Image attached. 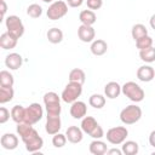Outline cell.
I'll use <instances>...</instances> for the list:
<instances>
[{
	"instance_id": "obj_40",
	"label": "cell",
	"mask_w": 155,
	"mask_h": 155,
	"mask_svg": "<svg viewBox=\"0 0 155 155\" xmlns=\"http://www.w3.org/2000/svg\"><path fill=\"white\" fill-rule=\"evenodd\" d=\"M149 144H150L153 148H155V130L151 131L150 134H149Z\"/></svg>"
},
{
	"instance_id": "obj_35",
	"label": "cell",
	"mask_w": 155,
	"mask_h": 155,
	"mask_svg": "<svg viewBox=\"0 0 155 155\" xmlns=\"http://www.w3.org/2000/svg\"><path fill=\"white\" fill-rule=\"evenodd\" d=\"M67 136L65 134H62V133H56V134H53V137H52V144H53V147L54 148H63L64 145H65V143H67Z\"/></svg>"
},
{
	"instance_id": "obj_21",
	"label": "cell",
	"mask_w": 155,
	"mask_h": 155,
	"mask_svg": "<svg viewBox=\"0 0 155 155\" xmlns=\"http://www.w3.org/2000/svg\"><path fill=\"white\" fill-rule=\"evenodd\" d=\"M17 41L18 39H16L15 36H12L10 33H2L0 36V46L4 50H12L17 46Z\"/></svg>"
},
{
	"instance_id": "obj_6",
	"label": "cell",
	"mask_w": 155,
	"mask_h": 155,
	"mask_svg": "<svg viewBox=\"0 0 155 155\" xmlns=\"http://www.w3.org/2000/svg\"><path fill=\"white\" fill-rule=\"evenodd\" d=\"M5 25H6L7 33H10L16 39H19V38L23 36V34H24V24H23L22 19L18 16L11 15V16L6 17Z\"/></svg>"
},
{
	"instance_id": "obj_8",
	"label": "cell",
	"mask_w": 155,
	"mask_h": 155,
	"mask_svg": "<svg viewBox=\"0 0 155 155\" xmlns=\"http://www.w3.org/2000/svg\"><path fill=\"white\" fill-rule=\"evenodd\" d=\"M68 13V4L63 0H58V1H53L48 8H47V17L51 21H57L63 18L65 15Z\"/></svg>"
},
{
	"instance_id": "obj_16",
	"label": "cell",
	"mask_w": 155,
	"mask_h": 155,
	"mask_svg": "<svg viewBox=\"0 0 155 155\" xmlns=\"http://www.w3.org/2000/svg\"><path fill=\"white\" fill-rule=\"evenodd\" d=\"M0 144L6 150H13L18 147V137L13 133H5L0 138Z\"/></svg>"
},
{
	"instance_id": "obj_22",
	"label": "cell",
	"mask_w": 155,
	"mask_h": 155,
	"mask_svg": "<svg viewBox=\"0 0 155 155\" xmlns=\"http://www.w3.org/2000/svg\"><path fill=\"white\" fill-rule=\"evenodd\" d=\"M108 50V44L102 40V39H97L93 40L91 44V52L94 56H103Z\"/></svg>"
},
{
	"instance_id": "obj_25",
	"label": "cell",
	"mask_w": 155,
	"mask_h": 155,
	"mask_svg": "<svg viewBox=\"0 0 155 155\" xmlns=\"http://www.w3.org/2000/svg\"><path fill=\"white\" fill-rule=\"evenodd\" d=\"M46 38H47V40H48L51 44H59V42H62V40H63V31H62L59 28L53 27V28H51V29L47 30Z\"/></svg>"
},
{
	"instance_id": "obj_27",
	"label": "cell",
	"mask_w": 155,
	"mask_h": 155,
	"mask_svg": "<svg viewBox=\"0 0 155 155\" xmlns=\"http://www.w3.org/2000/svg\"><path fill=\"white\" fill-rule=\"evenodd\" d=\"M88 104L94 109H102L105 105V97L99 93H93L88 98Z\"/></svg>"
},
{
	"instance_id": "obj_10",
	"label": "cell",
	"mask_w": 155,
	"mask_h": 155,
	"mask_svg": "<svg viewBox=\"0 0 155 155\" xmlns=\"http://www.w3.org/2000/svg\"><path fill=\"white\" fill-rule=\"evenodd\" d=\"M16 131H17L18 136L21 137V139L23 140V143H24V142H27L28 139H30L31 137H34V136H36V134H38V131L33 127V125L27 124V122L17 124Z\"/></svg>"
},
{
	"instance_id": "obj_1",
	"label": "cell",
	"mask_w": 155,
	"mask_h": 155,
	"mask_svg": "<svg viewBox=\"0 0 155 155\" xmlns=\"http://www.w3.org/2000/svg\"><path fill=\"white\" fill-rule=\"evenodd\" d=\"M81 130L84 131V133H87L93 139H101L102 137H104V131L102 126L92 116H85L81 120Z\"/></svg>"
},
{
	"instance_id": "obj_12",
	"label": "cell",
	"mask_w": 155,
	"mask_h": 155,
	"mask_svg": "<svg viewBox=\"0 0 155 155\" xmlns=\"http://www.w3.org/2000/svg\"><path fill=\"white\" fill-rule=\"evenodd\" d=\"M78 36L82 42H92L96 36V31L92 25L81 24L78 28Z\"/></svg>"
},
{
	"instance_id": "obj_39",
	"label": "cell",
	"mask_w": 155,
	"mask_h": 155,
	"mask_svg": "<svg viewBox=\"0 0 155 155\" xmlns=\"http://www.w3.org/2000/svg\"><path fill=\"white\" fill-rule=\"evenodd\" d=\"M107 154L108 155H122V150L116 149V148H113V149L107 150Z\"/></svg>"
},
{
	"instance_id": "obj_17",
	"label": "cell",
	"mask_w": 155,
	"mask_h": 155,
	"mask_svg": "<svg viewBox=\"0 0 155 155\" xmlns=\"http://www.w3.org/2000/svg\"><path fill=\"white\" fill-rule=\"evenodd\" d=\"M137 78L143 82H150L155 78V70L150 65H142L137 69Z\"/></svg>"
},
{
	"instance_id": "obj_26",
	"label": "cell",
	"mask_w": 155,
	"mask_h": 155,
	"mask_svg": "<svg viewBox=\"0 0 155 155\" xmlns=\"http://www.w3.org/2000/svg\"><path fill=\"white\" fill-rule=\"evenodd\" d=\"M121 150L125 155H136L139 151V145L134 140H125L121 145Z\"/></svg>"
},
{
	"instance_id": "obj_15",
	"label": "cell",
	"mask_w": 155,
	"mask_h": 155,
	"mask_svg": "<svg viewBox=\"0 0 155 155\" xmlns=\"http://www.w3.org/2000/svg\"><path fill=\"white\" fill-rule=\"evenodd\" d=\"M22 64H23V58L19 53L12 52V53L7 54L5 58V65L10 70H17L22 67Z\"/></svg>"
},
{
	"instance_id": "obj_34",
	"label": "cell",
	"mask_w": 155,
	"mask_h": 155,
	"mask_svg": "<svg viewBox=\"0 0 155 155\" xmlns=\"http://www.w3.org/2000/svg\"><path fill=\"white\" fill-rule=\"evenodd\" d=\"M136 46L139 51L144 50V48H148V47H151L153 46V39L149 35H145V36H143V38H140L136 41Z\"/></svg>"
},
{
	"instance_id": "obj_13",
	"label": "cell",
	"mask_w": 155,
	"mask_h": 155,
	"mask_svg": "<svg viewBox=\"0 0 155 155\" xmlns=\"http://www.w3.org/2000/svg\"><path fill=\"white\" fill-rule=\"evenodd\" d=\"M69 111L74 119H84L87 114V105L82 101H75L71 103Z\"/></svg>"
},
{
	"instance_id": "obj_2",
	"label": "cell",
	"mask_w": 155,
	"mask_h": 155,
	"mask_svg": "<svg viewBox=\"0 0 155 155\" xmlns=\"http://www.w3.org/2000/svg\"><path fill=\"white\" fill-rule=\"evenodd\" d=\"M121 93H124V96H126L130 101L138 103L142 102L145 97V93L143 91V88L136 84L134 81H127L121 86Z\"/></svg>"
},
{
	"instance_id": "obj_43",
	"label": "cell",
	"mask_w": 155,
	"mask_h": 155,
	"mask_svg": "<svg viewBox=\"0 0 155 155\" xmlns=\"http://www.w3.org/2000/svg\"><path fill=\"white\" fill-rule=\"evenodd\" d=\"M41 1H44V2H46V4H48V2H53V0H41Z\"/></svg>"
},
{
	"instance_id": "obj_41",
	"label": "cell",
	"mask_w": 155,
	"mask_h": 155,
	"mask_svg": "<svg viewBox=\"0 0 155 155\" xmlns=\"http://www.w3.org/2000/svg\"><path fill=\"white\" fill-rule=\"evenodd\" d=\"M6 11H7V5H6L5 0H1V17H2V18L5 17Z\"/></svg>"
},
{
	"instance_id": "obj_5",
	"label": "cell",
	"mask_w": 155,
	"mask_h": 155,
	"mask_svg": "<svg viewBox=\"0 0 155 155\" xmlns=\"http://www.w3.org/2000/svg\"><path fill=\"white\" fill-rule=\"evenodd\" d=\"M81 93H82V85L79 84V82L69 81V82L65 85L64 90L62 91L61 98H62L63 102L71 104L73 102L78 101V98L81 96Z\"/></svg>"
},
{
	"instance_id": "obj_36",
	"label": "cell",
	"mask_w": 155,
	"mask_h": 155,
	"mask_svg": "<svg viewBox=\"0 0 155 155\" xmlns=\"http://www.w3.org/2000/svg\"><path fill=\"white\" fill-rule=\"evenodd\" d=\"M86 5L90 10H99L103 6V0H86Z\"/></svg>"
},
{
	"instance_id": "obj_19",
	"label": "cell",
	"mask_w": 155,
	"mask_h": 155,
	"mask_svg": "<svg viewBox=\"0 0 155 155\" xmlns=\"http://www.w3.org/2000/svg\"><path fill=\"white\" fill-rule=\"evenodd\" d=\"M24 144H25L27 151H29V153H38L44 147V139L38 133L36 136H34L30 139H28L27 142H24Z\"/></svg>"
},
{
	"instance_id": "obj_38",
	"label": "cell",
	"mask_w": 155,
	"mask_h": 155,
	"mask_svg": "<svg viewBox=\"0 0 155 155\" xmlns=\"http://www.w3.org/2000/svg\"><path fill=\"white\" fill-rule=\"evenodd\" d=\"M67 4L70 7H80L84 4V0H67Z\"/></svg>"
},
{
	"instance_id": "obj_31",
	"label": "cell",
	"mask_w": 155,
	"mask_h": 155,
	"mask_svg": "<svg viewBox=\"0 0 155 155\" xmlns=\"http://www.w3.org/2000/svg\"><path fill=\"white\" fill-rule=\"evenodd\" d=\"M139 57L145 63H153L155 62V47H148L139 51Z\"/></svg>"
},
{
	"instance_id": "obj_4",
	"label": "cell",
	"mask_w": 155,
	"mask_h": 155,
	"mask_svg": "<svg viewBox=\"0 0 155 155\" xmlns=\"http://www.w3.org/2000/svg\"><path fill=\"white\" fill-rule=\"evenodd\" d=\"M42 99L47 115H61V97L56 92H46Z\"/></svg>"
},
{
	"instance_id": "obj_29",
	"label": "cell",
	"mask_w": 155,
	"mask_h": 155,
	"mask_svg": "<svg viewBox=\"0 0 155 155\" xmlns=\"http://www.w3.org/2000/svg\"><path fill=\"white\" fill-rule=\"evenodd\" d=\"M131 35H132V38L134 39V41H137L138 39H140V38L148 35V29H147V27H145L144 24L137 23V24H134V25L132 27V29H131Z\"/></svg>"
},
{
	"instance_id": "obj_37",
	"label": "cell",
	"mask_w": 155,
	"mask_h": 155,
	"mask_svg": "<svg viewBox=\"0 0 155 155\" xmlns=\"http://www.w3.org/2000/svg\"><path fill=\"white\" fill-rule=\"evenodd\" d=\"M11 116V111H8V109H6L5 107L0 108V124H5Z\"/></svg>"
},
{
	"instance_id": "obj_14",
	"label": "cell",
	"mask_w": 155,
	"mask_h": 155,
	"mask_svg": "<svg viewBox=\"0 0 155 155\" xmlns=\"http://www.w3.org/2000/svg\"><path fill=\"white\" fill-rule=\"evenodd\" d=\"M65 136H67L68 142L73 144H78L84 138V131L78 126H69L65 131Z\"/></svg>"
},
{
	"instance_id": "obj_9",
	"label": "cell",
	"mask_w": 155,
	"mask_h": 155,
	"mask_svg": "<svg viewBox=\"0 0 155 155\" xmlns=\"http://www.w3.org/2000/svg\"><path fill=\"white\" fill-rule=\"evenodd\" d=\"M44 116V109L39 103H31L25 108V119L24 122L35 125Z\"/></svg>"
},
{
	"instance_id": "obj_30",
	"label": "cell",
	"mask_w": 155,
	"mask_h": 155,
	"mask_svg": "<svg viewBox=\"0 0 155 155\" xmlns=\"http://www.w3.org/2000/svg\"><path fill=\"white\" fill-rule=\"evenodd\" d=\"M15 96V91L13 87H4L0 86V103L5 104L7 102H11Z\"/></svg>"
},
{
	"instance_id": "obj_32",
	"label": "cell",
	"mask_w": 155,
	"mask_h": 155,
	"mask_svg": "<svg viewBox=\"0 0 155 155\" xmlns=\"http://www.w3.org/2000/svg\"><path fill=\"white\" fill-rule=\"evenodd\" d=\"M15 84L13 75L7 71V70H1L0 71V86L4 87H12Z\"/></svg>"
},
{
	"instance_id": "obj_23",
	"label": "cell",
	"mask_w": 155,
	"mask_h": 155,
	"mask_svg": "<svg viewBox=\"0 0 155 155\" xmlns=\"http://www.w3.org/2000/svg\"><path fill=\"white\" fill-rule=\"evenodd\" d=\"M79 19L81 22V24H86V25H93L97 21V16L92 10H84L80 12L79 15Z\"/></svg>"
},
{
	"instance_id": "obj_42",
	"label": "cell",
	"mask_w": 155,
	"mask_h": 155,
	"mask_svg": "<svg viewBox=\"0 0 155 155\" xmlns=\"http://www.w3.org/2000/svg\"><path fill=\"white\" fill-rule=\"evenodd\" d=\"M149 24H150V27L155 30V15H153V16L150 17V19H149Z\"/></svg>"
},
{
	"instance_id": "obj_11",
	"label": "cell",
	"mask_w": 155,
	"mask_h": 155,
	"mask_svg": "<svg viewBox=\"0 0 155 155\" xmlns=\"http://www.w3.org/2000/svg\"><path fill=\"white\" fill-rule=\"evenodd\" d=\"M62 127V121L59 115H47V120L45 124V131L50 136H53L59 132Z\"/></svg>"
},
{
	"instance_id": "obj_20",
	"label": "cell",
	"mask_w": 155,
	"mask_h": 155,
	"mask_svg": "<svg viewBox=\"0 0 155 155\" xmlns=\"http://www.w3.org/2000/svg\"><path fill=\"white\" fill-rule=\"evenodd\" d=\"M88 150L92 155H104V154H107L108 147H107L105 142H103L101 139H93L90 143Z\"/></svg>"
},
{
	"instance_id": "obj_7",
	"label": "cell",
	"mask_w": 155,
	"mask_h": 155,
	"mask_svg": "<svg viewBox=\"0 0 155 155\" xmlns=\"http://www.w3.org/2000/svg\"><path fill=\"white\" fill-rule=\"evenodd\" d=\"M127 136H128V130L125 126H116V127L109 128L104 137L107 138V140L110 144L119 145V144H122L126 140Z\"/></svg>"
},
{
	"instance_id": "obj_24",
	"label": "cell",
	"mask_w": 155,
	"mask_h": 155,
	"mask_svg": "<svg viewBox=\"0 0 155 155\" xmlns=\"http://www.w3.org/2000/svg\"><path fill=\"white\" fill-rule=\"evenodd\" d=\"M11 119L16 122V124H21L24 122L25 119V108L17 104L11 109Z\"/></svg>"
},
{
	"instance_id": "obj_28",
	"label": "cell",
	"mask_w": 155,
	"mask_h": 155,
	"mask_svg": "<svg viewBox=\"0 0 155 155\" xmlns=\"http://www.w3.org/2000/svg\"><path fill=\"white\" fill-rule=\"evenodd\" d=\"M86 80V74L82 69L80 68H74L70 70L69 73V81H74V82H79L81 85H84Z\"/></svg>"
},
{
	"instance_id": "obj_3",
	"label": "cell",
	"mask_w": 155,
	"mask_h": 155,
	"mask_svg": "<svg viewBox=\"0 0 155 155\" xmlns=\"http://www.w3.org/2000/svg\"><path fill=\"white\" fill-rule=\"evenodd\" d=\"M142 117V109L136 104H130L124 108L120 113V120L125 125H133Z\"/></svg>"
},
{
	"instance_id": "obj_18",
	"label": "cell",
	"mask_w": 155,
	"mask_h": 155,
	"mask_svg": "<svg viewBox=\"0 0 155 155\" xmlns=\"http://www.w3.org/2000/svg\"><path fill=\"white\" fill-rule=\"evenodd\" d=\"M121 93V86L116 81H110L104 86V94L109 99H115Z\"/></svg>"
},
{
	"instance_id": "obj_33",
	"label": "cell",
	"mask_w": 155,
	"mask_h": 155,
	"mask_svg": "<svg viewBox=\"0 0 155 155\" xmlns=\"http://www.w3.org/2000/svg\"><path fill=\"white\" fill-rule=\"evenodd\" d=\"M27 15L31 18H39L42 15V7L39 4H31L27 8Z\"/></svg>"
}]
</instances>
